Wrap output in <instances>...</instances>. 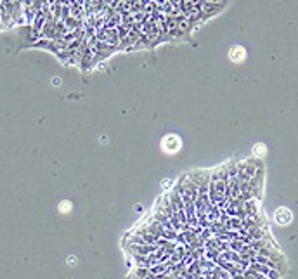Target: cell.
<instances>
[{"label":"cell","mask_w":298,"mask_h":279,"mask_svg":"<svg viewBox=\"0 0 298 279\" xmlns=\"http://www.w3.org/2000/svg\"><path fill=\"white\" fill-rule=\"evenodd\" d=\"M161 149L168 155H174L180 149V137H177L175 134H168L163 137L161 140Z\"/></svg>","instance_id":"cell-1"},{"label":"cell","mask_w":298,"mask_h":279,"mask_svg":"<svg viewBox=\"0 0 298 279\" xmlns=\"http://www.w3.org/2000/svg\"><path fill=\"white\" fill-rule=\"evenodd\" d=\"M274 219H276V222H278L279 225H286L288 222L291 220V212L288 208H279L278 212H276Z\"/></svg>","instance_id":"cell-2"},{"label":"cell","mask_w":298,"mask_h":279,"mask_svg":"<svg viewBox=\"0 0 298 279\" xmlns=\"http://www.w3.org/2000/svg\"><path fill=\"white\" fill-rule=\"evenodd\" d=\"M229 58L233 59L234 62H241L243 61L244 58H246V51H244L243 47H233V49H231V52H229Z\"/></svg>","instance_id":"cell-3"},{"label":"cell","mask_w":298,"mask_h":279,"mask_svg":"<svg viewBox=\"0 0 298 279\" xmlns=\"http://www.w3.org/2000/svg\"><path fill=\"white\" fill-rule=\"evenodd\" d=\"M253 155H255L257 158L263 156V155H265V146H263V144H257V146L253 147Z\"/></svg>","instance_id":"cell-4"},{"label":"cell","mask_w":298,"mask_h":279,"mask_svg":"<svg viewBox=\"0 0 298 279\" xmlns=\"http://www.w3.org/2000/svg\"><path fill=\"white\" fill-rule=\"evenodd\" d=\"M61 210H70L71 208V205L68 201H64V203H61V206H59Z\"/></svg>","instance_id":"cell-5"}]
</instances>
